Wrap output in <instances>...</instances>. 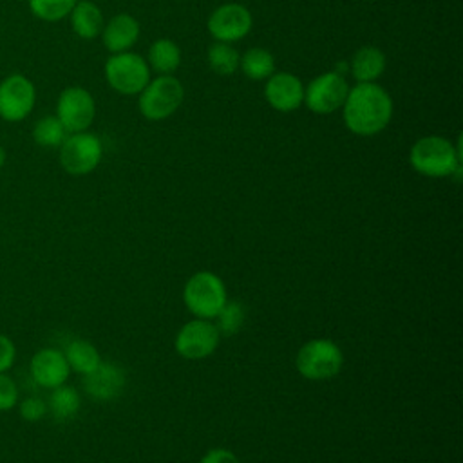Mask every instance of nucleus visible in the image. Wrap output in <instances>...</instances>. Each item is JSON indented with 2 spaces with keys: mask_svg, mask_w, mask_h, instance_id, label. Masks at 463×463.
Wrapping results in <instances>:
<instances>
[{
  "mask_svg": "<svg viewBox=\"0 0 463 463\" xmlns=\"http://www.w3.org/2000/svg\"><path fill=\"white\" fill-rule=\"evenodd\" d=\"M391 94L374 83H356L349 87L347 98L342 105V119L345 128L362 137H371L385 130L392 119Z\"/></svg>",
  "mask_w": 463,
  "mask_h": 463,
  "instance_id": "nucleus-1",
  "label": "nucleus"
},
{
  "mask_svg": "<svg viewBox=\"0 0 463 463\" xmlns=\"http://www.w3.org/2000/svg\"><path fill=\"white\" fill-rule=\"evenodd\" d=\"M409 163L425 177H450L461 172V150L443 136H425L411 146Z\"/></svg>",
  "mask_w": 463,
  "mask_h": 463,
  "instance_id": "nucleus-2",
  "label": "nucleus"
},
{
  "mask_svg": "<svg viewBox=\"0 0 463 463\" xmlns=\"http://www.w3.org/2000/svg\"><path fill=\"white\" fill-rule=\"evenodd\" d=\"M137 96L141 116L150 121H163L181 107L184 87L174 74H159L150 80Z\"/></svg>",
  "mask_w": 463,
  "mask_h": 463,
  "instance_id": "nucleus-3",
  "label": "nucleus"
},
{
  "mask_svg": "<svg viewBox=\"0 0 463 463\" xmlns=\"http://www.w3.org/2000/svg\"><path fill=\"white\" fill-rule=\"evenodd\" d=\"M183 302L195 318H215L226 304V288L222 279L212 271L194 273L184 284Z\"/></svg>",
  "mask_w": 463,
  "mask_h": 463,
  "instance_id": "nucleus-4",
  "label": "nucleus"
},
{
  "mask_svg": "<svg viewBox=\"0 0 463 463\" xmlns=\"http://www.w3.org/2000/svg\"><path fill=\"white\" fill-rule=\"evenodd\" d=\"M295 365L298 374L307 380H329L340 373L344 354L333 340L313 338L298 349Z\"/></svg>",
  "mask_w": 463,
  "mask_h": 463,
  "instance_id": "nucleus-5",
  "label": "nucleus"
},
{
  "mask_svg": "<svg viewBox=\"0 0 463 463\" xmlns=\"http://www.w3.org/2000/svg\"><path fill=\"white\" fill-rule=\"evenodd\" d=\"M150 72L146 60L132 51L116 52L105 61L107 83L123 96L139 94L150 81Z\"/></svg>",
  "mask_w": 463,
  "mask_h": 463,
  "instance_id": "nucleus-6",
  "label": "nucleus"
},
{
  "mask_svg": "<svg viewBox=\"0 0 463 463\" xmlns=\"http://www.w3.org/2000/svg\"><path fill=\"white\" fill-rule=\"evenodd\" d=\"M103 146L98 136L83 130L72 132L60 145V165L71 175L90 174L101 161Z\"/></svg>",
  "mask_w": 463,
  "mask_h": 463,
  "instance_id": "nucleus-7",
  "label": "nucleus"
},
{
  "mask_svg": "<svg viewBox=\"0 0 463 463\" xmlns=\"http://www.w3.org/2000/svg\"><path fill=\"white\" fill-rule=\"evenodd\" d=\"M349 92V83L344 74L327 71L313 78L304 87V105L320 116L333 114L342 109Z\"/></svg>",
  "mask_w": 463,
  "mask_h": 463,
  "instance_id": "nucleus-8",
  "label": "nucleus"
},
{
  "mask_svg": "<svg viewBox=\"0 0 463 463\" xmlns=\"http://www.w3.org/2000/svg\"><path fill=\"white\" fill-rule=\"evenodd\" d=\"M253 25V16L250 9L242 4H222L213 9L208 16L206 27L215 42L233 43L242 40Z\"/></svg>",
  "mask_w": 463,
  "mask_h": 463,
  "instance_id": "nucleus-9",
  "label": "nucleus"
},
{
  "mask_svg": "<svg viewBox=\"0 0 463 463\" xmlns=\"http://www.w3.org/2000/svg\"><path fill=\"white\" fill-rule=\"evenodd\" d=\"M96 116V103L92 94L83 87H67L61 90L56 103V118L67 132L87 130Z\"/></svg>",
  "mask_w": 463,
  "mask_h": 463,
  "instance_id": "nucleus-10",
  "label": "nucleus"
},
{
  "mask_svg": "<svg viewBox=\"0 0 463 463\" xmlns=\"http://www.w3.org/2000/svg\"><path fill=\"white\" fill-rule=\"evenodd\" d=\"M219 336L215 324L206 318H194L179 329L174 345L183 358L203 360L217 349Z\"/></svg>",
  "mask_w": 463,
  "mask_h": 463,
  "instance_id": "nucleus-11",
  "label": "nucleus"
},
{
  "mask_svg": "<svg viewBox=\"0 0 463 463\" xmlns=\"http://www.w3.org/2000/svg\"><path fill=\"white\" fill-rule=\"evenodd\" d=\"M36 90L29 78L11 74L0 83V118L5 121H22L33 110Z\"/></svg>",
  "mask_w": 463,
  "mask_h": 463,
  "instance_id": "nucleus-12",
  "label": "nucleus"
},
{
  "mask_svg": "<svg viewBox=\"0 0 463 463\" xmlns=\"http://www.w3.org/2000/svg\"><path fill=\"white\" fill-rule=\"evenodd\" d=\"M264 98L277 112H293L304 105V83L293 72H273L264 85Z\"/></svg>",
  "mask_w": 463,
  "mask_h": 463,
  "instance_id": "nucleus-13",
  "label": "nucleus"
},
{
  "mask_svg": "<svg viewBox=\"0 0 463 463\" xmlns=\"http://www.w3.org/2000/svg\"><path fill=\"white\" fill-rule=\"evenodd\" d=\"M71 367L65 360V354L58 349L45 347L40 349L33 358H31V374L34 382L42 387L54 389L65 383L69 378Z\"/></svg>",
  "mask_w": 463,
  "mask_h": 463,
  "instance_id": "nucleus-14",
  "label": "nucleus"
},
{
  "mask_svg": "<svg viewBox=\"0 0 463 463\" xmlns=\"http://www.w3.org/2000/svg\"><path fill=\"white\" fill-rule=\"evenodd\" d=\"M83 387L94 400H114L121 394L125 387V373L116 364L99 362V365L94 371L85 374Z\"/></svg>",
  "mask_w": 463,
  "mask_h": 463,
  "instance_id": "nucleus-15",
  "label": "nucleus"
},
{
  "mask_svg": "<svg viewBox=\"0 0 463 463\" xmlns=\"http://www.w3.org/2000/svg\"><path fill=\"white\" fill-rule=\"evenodd\" d=\"M139 33H141L139 22L128 13H119V14H114L103 25L101 40H103V45L112 54H116V52L130 51L136 45Z\"/></svg>",
  "mask_w": 463,
  "mask_h": 463,
  "instance_id": "nucleus-16",
  "label": "nucleus"
},
{
  "mask_svg": "<svg viewBox=\"0 0 463 463\" xmlns=\"http://www.w3.org/2000/svg\"><path fill=\"white\" fill-rule=\"evenodd\" d=\"M385 67L387 58L376 45H362L349 61V71L356 83H374L383 74Z\"/></svg>",
  "mask_w": 463,
  "mask_h": 463,
  "instance_id": "nucleus-17",
  "label": "nucleus"
},
{
  "mask_svg": "<svg viewBox=\"0 0 463 463\" xmlns=\"http://www.w3.org/2000/svg\"><path fill=\"white\" fill-rule=\"evenodd\" d=\"M69 16L72 31L83 40L96 38L98 34H101V29L105 25L101 9L90 0H78Z\"/></svg>",
  "mask_w": 463,
  "mask_h": 463,
  "instance_id": "nucleus-18",
  "label": "nucleus"
},
{
  "mask_svg": "<svg viewBox=\"0 0 463 463\" xmlns=\"http://www.w3.org/2000/svg\"><path fill=\"white\" fill-rule=\"evenodd\" d=\"M146 63L157 74H174L181 65V49L170 38H157L148 49Z\"/></svg>",
  "mask_w": 463,
  "mask_h": 463,
  "instance_id": "nucleus-19",
  "label": "nucleus"
},
{
  "mask_svg": "<svg viewBox=\"0 0 463 463\" xmlns=\"http://www.w3.org/2000/svg\"><path fill=\"white\" fill-rule=\"evenodd\" d=\"M239 69L253 81L268 80L275 72V56L264 47H251L241 54Z\"/></svg>",
  "mask_w": 463,
  "mask_h": 463,
  "instance_id": "nucleus-20",
  "label": "nucleus"
},
{
  "mask_svg": "<svg viewBox=\"0 0 463 463\" xmlns=\"http://www.w3.org/2000/svg\"><path fill=\"white\" fill-rule=\"evenodd\" d=\"M65 360L69 364V367L80 374H89L90 371H94L99 362H101V356L98 353V349L87 342V340H81V338H76L72 340L67 349H65Z\"/></svg>",
  "mask_w": 463,
  "mask_h": 463,
  "instance_id": "nucleus-21",
  "label": "nucleus"
},
{
  "mask_svg": "<svg viewBox=\"0 0 463 463\" xmlns=\"http://www.w3.org/2000/svg\"><path fill=\"white\" fill-rule=\"evenodd\" d=\"M206 60H208L210 69L215 74H219V76H232L239 69L241 54L237 52L235 47H232V43L213 42L208 47Z\"/></svg>",
  "mask_w": 463,
  "mask_h": 463,
  "instance_id": "nucleus-22",
  "label": "nucleus"
},
{
  "mask_svg": "<svg viewBox=\"0 0 463 463\" xmlns=\"http://www.w3.org/2000/svg\"><path fill=\"white\" fill-rule=\"evenodd\" d=\"M33 137L40 146L54 148L65 141L67 130L56 116H43L42 119L36 121L33 128Z\"/></svg>",
  "mask_w": 463,
  "mask_h": 463,
  "instance_id": "nucleus-23",
  "label": "nucleus"
},
{
  "mask_svg": "<svg viewBox=\"0 0 463 463\" xmlns=\"http://www.w3.org/2000/svg\"><path fill=\"white\" fill-rule=\"evenodd\" d=\"M80 409V396L74 387L69 385H60L54 387L51 394V412L56 420H71L76 416Z\"/></svg>",
  "mask_w": 463,
  "mask_h": 463,
  "instance_id": "nucleus-24",
  "label": "nucleus"
},
{
  "mask_svg": "<svg viewBox=\"0 0 463 463\" xmlns=\"http://www.w3.org/2000/svg\"><path fill=\"white\" fill-rule=\"evenodd\" d=\"M78 0H29L31 13L45 22H58L71 14Z\"/></svg>",
  "mask_w": 463,
  "mask_h": 463,
  "instance_id": "nucleus-25",
  "label": "nucleus"
},
{
  "mask_svg": "<svg viewBox=\"0 0 463 463\" xmlns=\"http://www.w3.org/2000/svg\"><path fill=\"white\" fill-rule=\"evenodd\" d=\"M244 307L239 304V302H228L221 307V311L215 315L217 322H215V327L219 331V335H235L241 327H242V322H244Z\"/></svg>",
  "mask_w": 463,
  "mask_h": 463,
  "instance_id": "nucleus-26",
  "label": "nucleus"
},
{
  "mask_svg": "<svg viewBox=\"0 0 463 463\" xmlns=\"http://www.w3.org/2000/svg\"><path fill=\"white\" fill-rule=\"evenodd\" d=\"M18 402V387L11 376L0 373V411L13 409Z\"/></svg>",
  "mask_w": 463,
  "mask_h": 463,
  "instance_id": "nucleus-27",
  "label": "nucleus"
},
{
  "mask_svg": "<svg viewBox=\"0 0 463 463\" xmlns=\"http://www.w3.org/2000/svg\"><path fill=\"white\" fill-rule=\"evenodd\" d=\"M47 407L43 403V400L40 398H25L22 403H20V416L27 421H36L40 418H43Z\"/></svg>",
  "mask_w": 463,
  "mask_h": 463,
  "instance_id": "nucleus-28",
  "label": "nucleus"
},
{
  "mask_svg": "<svg viewBox=\"0 0 463 463\" xmlns=\"http://www.w3.org/2000/svg\"><path fill=\"white\" fill-rule=\"evenodd\" d=\"M14 354H16V349L11 338H7L5 335H0V373L7 371L13 365Z\"/></svg>",
  "mask_w": 463,
  "mask_h": 463,
  "instance_id": "nucleus-29",
  "label": "nucleus"
},
{
  "mask_svg": "<svg viewBox=\"0 0 463 463\" xmlns=\"http://www.w3.org/2000/svg\"><path fill=\"white\" fill-rule=\"evenodd\" d=\"M199 463H239V459L228 449H212L201 458Z\"/></svg>",
  "mask_w": 463,
  "mask_h": 463,
  "instance_id": "nucleus-30",
  "label": "nucleus"
},
{
  "mask_svg": "<svg viewBox=\"0 0 463 463\" xmlns=\"http://www.w3.org/2000/svg\"><path fill=\"white\" fill-rule=\"evenodd\" d=\"M5 163V150L0 146V166Z\"/></svg>",
  "mask_w": 463,
  "mask_h": 463,
  "instance_id": "nucleus-31",
  "label": "nucleus"
}]
</instances>
